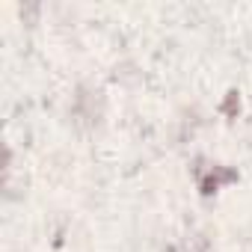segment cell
<instances>
[{
	"mask_svg": "<svg viewBox=\"0 0 252 252\" xmlns=\"http://www.w3.org/2000/svg\"><path fill=\"white\" fill-rule=\"evenodd\" d=\"M220 181H234V172H225V169H214L205 181H202V193H214L217 187H220Z\"/></svg>",
	"mask_w": 252,
	"mask_h": 252,
	"instance_id": "cell-1",
	"label": "cell"
}]
</instances>
